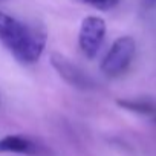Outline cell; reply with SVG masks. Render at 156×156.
<instances>
[{"instance_id":"obj_1","label":"cell","mask_w":156,"mask_h":156,"mask_svg":"<svg viewBox=\"0 0 156 156\" xmlns=\"http://www.w3.org/2000/svg\"><path fill=\"white\" fill-rule=\"evenodd\" d=\"M46 31L20 22L0 11V41L23 64H32L40 60L46 48Z\"/></svg>"},{"instance_id":"obj_2","label":"cell","mask_w":156,"mask_h":156,"mask_svg":"<svg viewBox=\"0 0 156 156\" xmlns=\"http://www.w3.org/2000/svg\"><path fill=\"white\" fill-rule=\"evenodd\" d=\"M135 52H136V41L130 35L116 38L101 61V72L110 78L119 76L130 66Z\"/></svg>"},{"instance_id":"obj_3","label":"cell","mask_w":156,"mask_h":156,"mask_svg":"<svg viewBox=\"0 0 156 156\" xmlns=\"http://www.w3.org/2000/svg\"><path fill=\"white\" fill-rule=\"evenodd\" d=\"M51 64L58 72V75L72 87H76L80 90H90L97 87L94 78L78 64L72 63L67 57L58 52H54L51 55Z\"/></svg>"},{"instance_id":"obj_4","label":"cell","mask_w":156,"mask_h":156,"mask_svg":"<svg viewBox=\"0 0 156 156\" xmlns=\"http://www.w3.org/2000/svg\"><path fill=\"white\" fill-rule=\"evenodd\" d=\"M106 37V22L98 16H89L81 22L78 32V44L87 58L97 57Z\"/></svg>"},{"instance_id":"obj_5","label":"cell","mask_w":156,"mask_h":156,"mask_svg":"<svg viewBox=\"0 0 156 156\" xmlns=\"http://www.w3.org/2000/svg\"><path fill=\"white\" fill-rule=\"evenodd\" d=\"M0 153H17L37 156L40 154V145L22 135H6L0 139Z\"/></svg>"},{"instance_id":"obj_6","label":"cell","mask_w":156,"mask_h":156,"mask_svg":"<svg viewBox=\"0 0 156 156\" xmlns=\"http://www.w3.org/2000/svg\"><path fill=\"white\" fill-rule=\"evenodd\" d=\"M76 2L89 5L100 11H109V9H113L119 3V0H76Z\"/></svg>"},{"instance_id":"obj_7","label":"cell","mask_w":156,"mask_h":156,"mask_svg":"<svg viewBox=\"0 0 156 156\" xmlns=\"http://www.w3.org/2000/svg\"><path fill=\"white\" fill-rule=\"evenodd\" d=\"M141 2H142V5L147 6V8H151V6L156 5V0H141Z\"/></svg>"},{"instance_id":"obj_8","label":"cell","mask_w":156,"mask_h":156,"mask_svg":"<svg viewBox=\"0 0 156 156\" xmlns=\"http://www.w3.org/2000/svg\"><path fill=\"white\" fill-rule=\"evenodd\" d=\"M0 2H2V0H0Z\"/></svg>"}]
</instances>
